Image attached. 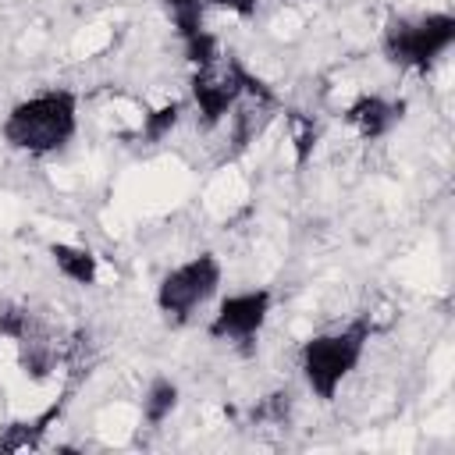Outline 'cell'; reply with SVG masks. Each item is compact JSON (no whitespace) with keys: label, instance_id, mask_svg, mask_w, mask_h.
<instances>
[{"label":"cell","instance_id":"obj_11","mask_svg":"<svg viewBox=\"0 0 455 455\" xmlns=\"http://www.w3.org/2000/svg\"><path fill=\"white\" fill-rule=\"evenodd\" d=\"M288 139H291V146H295V164L302 167V164L309 160L313 146H316V124H313V117L291 110V114H288Z\"/></svg>","mask_w":455,"mask_h":455},{"label":"cell","instance_id":"obj_9","mask_svg":"<svg viewBox=\"0 0 455 455\" xmlns=\"http://www.w3.org/2000/svg\"><path fill=\"white\" fill-rule=\"evenodd\" d=\"M178 384L171 377H156L149 387H146V398H142V416L146 423L160 427L164 419H171V412L178 409Z\"/></svg>","mask_w":455,"mask_h":455},{"label":"cell","instance_id":"obj_2","mask_svg":"<svg viewBox=\"0 0 455 455\" xmlns=\"http://www.w3.org/2000/svg\"><path fill=\"white\" fill-rule=\"evenodd\" d=\"M373 334V323L366 316H355L348 320L345 327L338 331H323V334H313L302 352H299V366H302V377L309 384V391L323 402H331L341 387V380L355 370V363L363 359V348Z\"/></svg>","mask_w":455,"mask_h":455},{"label":"cell","instance_id":"obj_4","mask_svg":"<svg viewBox=\"0 0 455 455\" xmlns=\"http://www.w3.org/2000/svg\"><path fill=\"white\" fill-rule=\"evenodd\" d=\"M220 284V259L213 252H199L185 263H178L164 281L156 284V306L160 313L174 320H188Z\"/></svg>","mask_w":455,"mask_h":455},{"label":"cell","instance_id":"obj_13","mask_svg":"<svg viewBox=\"0 0 455 455\" xmlns=\"http://www.w3.org/2000/svg\"><path fill=\"white\" fill-rule=\"evenodd\" d=\"M206 4H213V7H228V11L242 14V18H249V14L256 11V4H259V0H206Z\"/></svg>","mask_w":455,"mask_h":455},{"label":"cell","instance_id":"obj_12","mask_svg":"<svg viewBox=\"0 0 455 455\" xmlns=\"http://www.w3.org/2000/svg\"><path fill=\"white\" fill-rule=\"evenodd\" d=\"M291 412V395L288 391H274L267 395L256 409H252V419H270V423H284Z\"/></svg>","mask_w":455,"mask_h":455},{"label":"cell","instance_id":"obj_5","mask_svg":"<svg viewBox=\"0 0 455 455\" xmlns=\"http://www.w3.org/2000/svg\"><path fill=\"white\" fill-rule=\"evenodd\" d=\"M249 78H252V71L238 57H231V53H220L210 64L196 68V75H192V100H196L203 121L206 124H220L235 110V103L245 96Z\"/></svg>","mask_w":455,"mask_h":455},{"label":"cell","instance_id":"obj_6","mask_svg":"<svg viewBox=\"0 0 455 455\" xmlns=\"http://www.w3.org/2000/svg\"><path fill=\"white\" fill-rule=\"evenodd\" d=\"M270 316V291L267 288H252V291H238L228 295L220 302V309L210 320V338H228V341H252L263 323Z\"/></svg>","mask_w":455,"mask_h":455},{"label":"cell","instance_id":"obj_1","mask_svg":"<svg viewBox=\"0 0 455 455\" xmlns=\"http://www.w3.org/2000/svg\"><path fill=\"white\" fill-rule=\"evenodd\" d=\"M78 132V96L71 89H43L11 107L4 139L32 156H46L71 142Z\"/></svg>","mask_w":455,"mask_h":455},{"label":"cell","instance_id":"obj_8","mask_svg":"<svg viewBox=\"0 0 455 455\" xmlns=\"http://www.w3.org/2000/svg\"><path fill=\"white\" fill-rule=\"evenodd\" d=\"M50 256H53V267L75 281V284H96L100 277V256L85 245H71V242H53L50 245Z\"/></svg>","mask_w":455,"mask_h":455},{"label":"cell","instance_id":"obj_7","mask_svg":"<svg viewBox=\"0 0 455 455\" xmlns=\"http://www.w3.org/2000/svg\"><path fill=\"white\" fill-rule=\"evenodd\" d=\"M402 103H391V100H384V96H359L348 110H345V117H348V124L363 135V139H380V135H387L391 132V124L402 117Z\"/></svg>","mask_w":455,"mask_h":455},{"label":"cell","instance_id":"obj_3","mask_svg":"<svg viewBox=\"0 0 455 455\" xmlns=\"http://www.w3.org/2000/svg\"><path fill=\"white\" fill-rule=\"evenodd\" d=\"M455 43V18L451 14H427L419 21L395 18L384 28V53L402 68L427 71L448 46Z\"/></svg>","mask_w":455,"mask_h":455},{"label":"cell","instance_id":"obj_10","mask_svg":"<svg viewBox=\"0 0 455 455\" xmlns=\"http://www.w3.org/2000/svg\"><path fill=\"white\" fill-rule=\"evenodd\" d=\"M178 117H181V103H178V100H167V103H160V107H153V110L142 114L139 135H142L146 142H160V139L178 124Z\"/></svg>","mask_w":455,"mask_h":455}]
</instances>
